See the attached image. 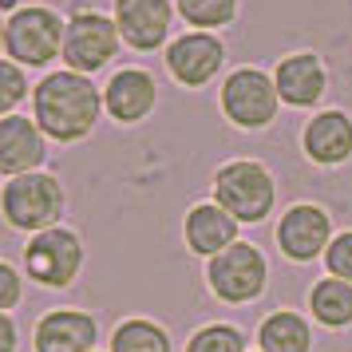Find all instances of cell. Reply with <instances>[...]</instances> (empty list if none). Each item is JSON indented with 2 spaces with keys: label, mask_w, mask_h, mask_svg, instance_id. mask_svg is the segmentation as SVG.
<instances>
[{
  "label": "cell",
  "mask_w": 352,
  "mask_h": 352,
  "mask_svg": "<svg viewBox=\"0 0 352 352\" xmlns=\"http://www.w3.org/2000/svg\"><path fill=\"white\" fill-rule=\"evenodd\" d=\"M28 99V76L12 60H0V119L16 115V107Z\"/></svg>",
  "instance_id": "cell-23"
},
{
  "label": "cell",
  "mask_w": 352,
  "mask_h": 352,
  "mask_svg": "<svg viewBox=\"0 0 352 352\" xmlns=\"http://www.w3.org/2000/svg\"><path fill=\"white\" fill-rule=\"evenodd\" d=\"M186 352H245V336L234 324H206L186 340Z\"/></svg>",
  "instance_id": "cell-22"
},
{
  "label": "cell",
  "mask_w": 352,
  "mask_h": 352,
  "mask_svg": "<svg viewBox=\"0 0 352 352\" xmlns=\"http://www.w3.org/2000/svg\"><path fill=\"white\" fill-rule=\"evenodd\" d=\"M175 0H115L111 20L123 44L135 52H159L175 24Z\"/></svg>",
  "instance_id": "cell-10"
},
{
  "label": "cell",
  "mask_w": 352,
  "mask_h": 352,
  "mask_svg": "<svg viewBox=\"0 0 352 352\" xmlns=\"http://www.w3.org/2000/svg\"><path fill=\"white\" fill-rule=\"evenodd\" d=\"M0 52H4V20H0Z\"/></svg>",
  "instance_id": "cell-27"
},
{
  "label": "cell",
  "mask_w": 352,
  "mask_h": 352,
  "mask_svg": "<svg viewBox=\"0 0 352 352\" xmlns=\"http://www.w3.org/2000/svg\"><path fill=\"white\" fill-rule=\"evenodd\" d=\"M214 202L241 226L265 222L277 202V182L257 159H234L214 175Z\"/></svg>",
  "instance_id": "cell-3"
},
{
  "label": "cell",
  "mask_w": 352,
  "mask_h": 352,
  "mask_svg": "<svg viewBox=\"0 0 352 352\" xmlns=\"http://www.w3.org/2000/svg\"><path fill=\"white\" fill-rule=\"evenodd\" d=\"M64 186L56 175L32 170V175H16L4 182L0 190V214L12 230L24 234H44L52 226H60L64 218Z\"/></svg>",
  "instance_id": "cell-4"
},
{
  "label": "cell",
  "mask_w": 352,
  "mask_h": 352,
  "mask_svg": "<svg viewBox=\"0 0 352 352\" xmlns=\"http://www.w3.org/2000/svg\"><path fill=\"white\" fill-rule=\"evenodd\" d=\"M277 245L289 261H317L324 257V250L333 245V218L324 206H313V202H297L281 214L277 222Z\"/></svg>",
  "instance_id": "cell-9"
},
{
  "label": "cell",
  "mask_w": 352,
  "mask_h": 352,
  "mask_svg": "<svg viewBox=\"0 0 352 352\" xmlns=\"http://www.w3.org/2000/svg\"><path fill=\"white\" fill-rule=\"evenodd\" d=\"M99 324L91 313L80 309H52L36 324V352H96Z\"/></svg>",
  "instance_id": "cell-15"
},
{
  "label": "cell",
  "mask_w": 352,
  "mask_h": 352,
  "mask_svg": "<svg viewBox=\"0 0 352 352\" xmlns=\"http://www.w3.org/2000/svg\"><path fill=\"white\" fill-rule=\"evenodd\" d=\"M324 270L329 277H340V281H352V230L336 234L333 245L324 250Z\"/></svg>",
  "instance_id": "cell-24"
},
{
  "label": "cell",
  "mask_w": 352,
  "mask_h": 352,
  "mask_svg": "<svg viewBox=\"0 0 352 352\" xmlns=\"http://www.w3.org/2000/svg\"><path fill=\"white\" fill-rule=\"evenodd\" d=\"M238 226L241 222H234L218 202H198V206H190V214H186L182 234H186L190 254H198V257L210 261V257L226 254V250L238 241Z\"/></svg>",
  "instance_id": "cell-17"
},
{
  "label": "cell",
  "mask_w": 352,
  "mask_h": 352,
  "mask_svg": "<svg viewBox=\"0 0 352 352\" xmlns=\"http://www.w3.org/2000/svg\"><path fill=\"white\" fill-rule=\"evenodd\" d=\"M305 155L317 166H340L352 159V115L349 111H317L301 131Z\"/></svg>",
  "instance_id": "cell-16"
},
{
  "label": "cell",
  "mask_w": 352,
  "mask_h": 352,
  "mask_svg": "<svg viewBox=\"0 0 352 352\" xmlns=\"http://www.w3.org/2000/svg\"><path fill=\"white\" fill-rule=\"evenodd\" d=\"M273 83L285 107H317L329 91V72L320 64L317 52H293L273 67Z\"/></svg>",
  "instance_id": "cell-14"
},
{
  "label": "cell",
  "mask_w": 352,
  "mask_h": 352,
  "mask_svg": "<svg viewBox=\"0 0 352 352\" xmlns=\"http://www.w3.org/2000/svg\"><path fill=\"white\" fill-rule=\"evenodd\" d=\"M281 96L270 72L261 67H238L222 83V115L238 131H265L277 119Z\"/></svg>",
  "instance_id": "cell-5"
},
{
  "label": "cell",
  "mask_w": 352,
  "mask_h": 352,
  "mask_svg": "<svg viewBox=\"0 0 352 352\" xmlns=\"http://www.w3.org/2000/svg\"><path fill=\"white\" fill-rule=\"evenodd\" d=\"M257 349L261 352H309L313 349V329L301 313L293 309H277L261 320L257 329Z\"/></svg>",
  "instance_id": "cell-18"
},
{
  "label": "cell",
  "mask_w": 352,
  "mask_h": 352,
  "mask_svg": "<svg viewBox=\"0 0 352 352\" xmlns=\"http://www.w3.org/2000/svg\"><path fill=\"white\" fill-rule=\"evenodd\" d=\"M155 103H159V83L146 67H123L103 87V111L123 127L143 123L146 115L155 111Z\"/></svg>",
  "instance_id": "cell-12"
},
{
  "label": "cell",
  "mask_w": 352,
  "mask_h": 352,
  "mask_svg": "<svg viewBox=\"0 0 352 352\" xmlns=\"http://www.w3.org/2000/svg\"><path fill=\"white\" fill-rule=\"evenodd\" d=\"M206 281L210 293L226 305H250L265 293V281H270V265H265V254L250 245V241H234L226 254L210 257L206 265Z\"/></svg>",
  "instance_id": "cell-6"
},
{
  "label": "cell",
  "mask_w": 352,
  "mask_h": 352,
  "mask_svg": "<svg viewBox=\"0 0 352 352\" xmlns=\"http://www.w3.org/2000/svg\"><path fill=\"white\" fill-rule=\"evenodd\" d=\"M123 44V36L115 28L111 16H103L96 8H83L76 16H67V32H64V67L80 72V76H96L115 60V52Z\"/></svg>",
  "instance_id": "cell-7"
},
{
  "label": "cell",
  "mask_w": 352,
  "mask_h": 352,
  "mask_svg": "<svg viewBox=\"0 0 352 352\" xmlns=\"http://www.w3.org/2000/svg\"><path fill=\"white\" fill-rule=\"evenodd\" d=\"M103 115V91L91 76L80 72H48L32 87V119L52 143H80L96 131Z\"/></svg>",
  "instance_id": "cell-1"
},
{
  "label": "cell",
  "mask_w": 352,
  "mask_h": 352,
  "mask_svg": "<svg viewBox=\"0 0 352 352\" xmlns=\"http://www.w3.org/2000/svg\"><path fill=\"white\" fill-rule=\"evenodd\" d=\"M24 270L36 285L44 289H67L83 270V241L67 226H52L44 234H32L24 250Z\"/></svg>",
  "instance_id": "cell-8"
},
{
  "label": "cell",
  "mask_w": 352,
  "mask_h": 352,
  "mask_svg": "<svg viewBox=\"0 0 352 352\" xmlns=\"http://www.w3.org/2000/svg\"><path fill=\"white\" fill-rule=\"evenodd\" d=\"M226 64V44L218 32H182L178 40L166 44V72L175 76L182 87H206Z\"/></svg>",
  "instance_id": "cell-11"
},
{
  "label": "cell",
  "mask_w": 352,
  "mask_h": 352,
  "mask_svg": "<svg viewBox=\"0 0 352 352\" xmlns=\"http://www.w3.org/2000/svg\"><path fill=\"white\" fill-rule=\"evenodd\" d=\"M111 352H170V336L155 320L131 317L111 333Z\"/></svg>",
  "instance_id": "cell-20"
},
{
  "label": "cell",
  "mask_w": 352,
  "mask_h": 352,
  "mask_svg": "<svg viewBox=\"0 0 352 352\" xmlns=\"http://www.w3.org/2000/svg\"><path fill=\"white\" fill-rule=\"evenodd\" d=\"M175 8L198 32H218L238 20V0H175Z\"/></svg>",
  "instance_id": "cell-21"
},
{
  "label": "cell",
  "mask_w": 352,
  "mask_h": 352,
  "mask_svg": "<svg viewBox=\"0 0 352 352\" xmlns=\"http://www.w3.org/2000/svg\"><path fill=\"white\" fill-rule=\"evenodd\" d=\"M0 352H16V324L0 313Z\"/></svg>",
  "instance_id": "cell-26"
},
{
  "label": "cell",
  "mask_w": 352,
  "mask_h": 352,
  "mask_svg": "<svg viewBox=\"0 0 352 352\" xmlns=\"http://www.w3.org/2000/svg\"><path fill=\"white\" fill-rule=\"evenodd\" d=\"M309 309L324 329H349L352 324V281L320 277L309 289Z\"/></svg>",
  "instance_id": "cell-19"
},
{
  "label": "cell",
  "mask_w": 352,
  "mask_h": 352,
  "mask_svg": "<svg viewBox=\"0 0 352 352\" xmlns=\"http://www.w3.org/2000/svg\"><path fill=\"white\" fill-rule=\"evenodd\" d=\"M20 297H24V277H20L8 261H0V313L16 309Z\"/></svg>",
  "instance_id": "cell-25"
},
{
  "label": "cell",
  "mask_w": 352,
  "mask_h": 352,
  "mask_svg": "<svg viewBox=\"0 0 352 352\" xmlns=\"http://www.w3.org/2000/svg\"><path fill=\"white\" fill-rule=\"evenodd\" d=\"M67 20H60L48 4H20L4 16V56L20 67H48L56 56H64Z\"/></svg>",
  "instance_id": "cell-2"
},
{
  "label": "cell",
  "mask_w": 352,
  "mask_h": 352,
  "mask_svg": "<svg viewBox=\"0 0 352 352\" xmlns=\"http://www.w3.org/2000/svg\"><path fill=\"white\" fill-rule=\"evenodd\" d=\"M48 159V135L28 115H4L0 119V175L16 178L40 170Z\"/></svg>",
  "instance_id": "cell-13"
}]
</instances>
